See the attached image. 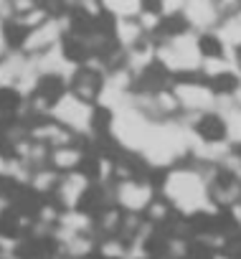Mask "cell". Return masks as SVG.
<instances>
[{"instance_id": "cell-10", "label": "cell", "mask_w": 241, "mask_h": 259, "mask_svg": "<svg viewBox=\"0 0 241 259\" xmlns=\"http://www.w3.org/2000/svg\"><path fill=\"white\" fill-rule=\"evenodd\" d=\"M196 259H213V254H206V256H196Z\"/></svg>"}, {"instance_id": "cell-11", "label": "cell", "mask_w": 241, "mask_h": 259, "mask_svg": "<svg viewBox=\"0 0 241 259\" xmlns=\"http://www.w3.org/2000/svg\"><path fill=\"white\" fill-rule=\"evenodd\" d=\"M145 259H148V256H145Z\"/></svg>"}, {"instance_id": "cell-9", "label": "cell", "mask_w": 241, "mask_h": 259, "mask_svg": "<svg viewBox=\"0 0 241 259\" xmlns=\"http://www.w3.org/2000/svg\"><path fill=\"white\" fill-rule=\"evenodd\" d=\"M233 54H236V61H238V66H241V44L233 49Z\"/></svg>"}, {"instance_id": "cell-4", "label": "cell", "mask_w": 241, "mask_h": 259, "mask_svg": "<svg viewBox=\"0 0 241 259\" xmlns=\"http://www.w3.org/2000/svg\"><path fill=\"white\" fill-rule=\"evenodd\" d=\"M198 51H201L203 59H221V56L226 54L223 41H221L216 33H203V36L198 38Z\"/></svg>"}, {"instance_id": "cell-6", "label": "cell", "mask_w": 241, "mask_h": 259, "mask_svg": "<svg viewBox=\"0 0 241 259\" xmlns=\"http://www.w3.org/2000/svg\"><path fill=\"white\" fill-rule=\"evenodd\" d=\"M185 28H188V21H185V16H183V13H173V16H168V18H163V21H160V31H165L170 38H173V36L185 33Z\"/></svg>"}, {"instance_id": "cell-7", "label": "cell", "mask_w": 241, "mask_h": 259, "mask_svg": "<svg viewBox=\"0 0 241 259\" xmlns=\"http://www.w3.org/2000/svg\"><path fill=\"white\" fill-rule=\"evenodd\" d=\"M140 11L145 16H160L165 11V3L163 0H140Z\"/></svg>"}, {"instance_id": "cell-2", "label": "cell", "mask_w": 241, "mask_h": 259, "mask_svg": "<svg viewBox=\"0 0 241 259\" xmlns=\"http://www.w3.org/2000/svg\"><path fill=\"white\" fill-rule=\"evenodd\" d=\"M196 135L203 140V143H208V145H218V143H223L226 138H228V124H226V119L218 114V112H206V114H201L198 119H196Z\"/></svg>"}, {"instance_id": "cell-3", "label": "cell", "mask_w": 241, "mask_h": 259, "mask_svg": "<svg viewBox=\"0 0 241 259\" xmlns=\"http://www.w3.org/2000/svg\"><path fill=\"white\" fill-rule=\"evenodd\" d=\"M238 87H241V79H238V74H233V71H221V74L208 76V89H211L213 94L228 97V94H233Z\"/></svg>"}, {"instance_id": "cell-1", "label": "cell", "mask_w": 241, "mask_h": 259, "mask_svg": "<svg viewBox=\"0 0 241 259\" xmlns=\"http://www.w3.org/2000/svg\"><path fill=\"white\" fill-rule=\"evenodd\" d=\"M69 92L79 99V102H84V104H97V99H99V94H102V89H104V76H102V71L99 69H94V66H89V64H81L76 71H74V76L69 79Z\"/></svg>"}, {"instance_id": "cell-5", "label": "cell", "mask_w": 241, "mask_h": 259, "mask_svg": "<svg viewBox=\"0 0 241 259\" xmlns=\"http://www.w3.org/2000/svg\"><path fill=\"white\" fill-rule=\"evenodd\" d=\"M112 127V109L104 104H91V130L94 135H107Z\"/></svg>"}, {"instance_id": "cell-8", "label": "cell", "mask_w": 241, "mask_h": 259, "mask_svg": "<svg viewBox=\"0 0 241 259\" xmlns=\"http://www.w3.org/2000/svg\"><path fill=\"white\" fill-rule=\"evenodd\" d=\"M84 259H112V256H107V254H104V251H99V249H91Z\"/></svg>"}]
</instances>
